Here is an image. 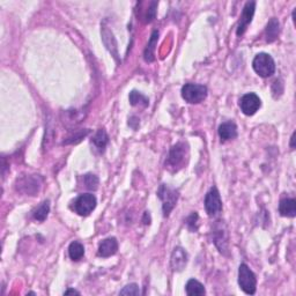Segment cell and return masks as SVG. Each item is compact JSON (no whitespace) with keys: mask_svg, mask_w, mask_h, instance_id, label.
I'll list each match as a JSON object with an SVG mask.
<instances>
[{"mask_svg":"<svg viewBox=\"0 0 296 296\" xmlns=\"http://www.w3.org/2000/svg\"><path fill=\"white\" fill-rule=\"evenodd\" d=\"M189 158L188 145L184 143H178L171 147L170 152L165 161V169L171 173H176L184 167Z\"/></svg>","mask_w":296,"mask_h":296,"instance_id":"cell-1","label":"cell"},{"mask_svg":"<svg viewBox=\"0 0 296 296\" xmlns=\"http://www.w3.org/2000/svg\"><path fill=\"white\" fill-rule=\"evenodd\" d=\"M252 67L259 77L268 78L276 72V63L268 53H258L253 59Z\"/></svg>","mask_w":296,"mask_h":296,"instance_id":"cell-2","label":"cell"},{"mask_svg":"<svg viewBox=\"0 0 296 296\" xmlns=\"http://www.w3.org/2000/svg\"><path fill=\"white\" fill-rule=\"evenodd\" d=\"M238 285L246 294L253 295L257 289V279L255 273L246 264H241L238 268Z\"/></svg>","mask_w":296,"mask_h":296,"instance_id":"cell-3","label":"cell"},{"mask_svg":"<svg viewBox=\"0 0 296 296\" xmlns=\"http://www.w3.org/2000/svg\"><path fill=\"white\" fill-rule=\"evenodd\" d=\"M42 186V180L38 175H26L17 178L15 183V188L19 192L25 193V195L35 196L40 191Z\"/></svg>","mask_w":296,"mask_h":296,"instance_id":"cell-4","label":"cell"},{"mask_svg":"<svg viewBox=\"0 0 296 296\" xmlns=\"http://www.w3.org/2000/svg\"><path fill=\"white\" fill-rule=\"evenodd\" d=\"M182 98L188 103L198 104L207 98V88L204 84L186 83L182 88Z\"/></svg>","mask_w":296,"mask_h":296,"instance_id":"cell-5","label":"cell"},{"mask_svg":"<svg viewBox=\"0 0 296 296\" xmlns=\"http://www.w3.org/2000/svg\"><path fill=\"white\" fill-rule=\"evenodd\" d=\"M158 196L162 200L163 215L169 216V214L174 210V207L176 206L178 196H180L178 195V191L173 188H169L165 184H162L158 191Z\"/></svg>","mask_w":296,"mask_h":296,"instance_id":"cell-6","label":"cell"},{"mask_svg":"<svg viewBox=\"0 0 296 296\" xmlns=\"http://www.w3.org/2000/svg\"><path fill=\"white\" fill-rule=\"evenodd\" d=\"M96 204H98V200H96L94 195L84 193V195H80L75 199L73 210L75 211V213H78L81 216H88L95 210Z\"/></svg>","mask_w":296,"mask_h":296,"instance_id":"cell-7","label":"cell"},{"mask_svg":"<svg viewBox=\"0 0 296 296\" xmlns=\"http://www.w3.org/2000/svg\"><path fill=\"white\" fill-rule=\"evenodd\" d=\"M205 210L208 216H215L222 211V200L216 188H212L205 197Z\"/></svg>","mask_w":296,"mask_h":296,"instance_id":"cell-8","label":"cell"},{"mask_svg":"<svg viewBox=\"0 0 296 296\" xmlns=\"http://www.w3.org/2000/svg\"><path fill=\"white\" fill-rule=\"evenodd\" d=\"M262 105V101L259 96L255 93H247L244 94L240 99V108L242 113L247 116H253L259 110Z\"/></svg>","mask_w":296,"mask_h":296,"instance_id":"cell-9","label":"cell"},{"mask_svg":"<svg viewBox=\"0 0 296 296\" xmlns=\"http://www.w3.org/2000/svg\"><path fill=\"white\" fill-rule=\"evenodd\" d=\"M255 10H256V1H247L246 6H244L242 15H241L240 22H238L236 34L237 36H242L246 30L247 29L250 23H251L253 15H255Z\"/></svg>","mask_w":296,"mask_h":296,"instance_id":"cell-10","label":"cell"},{"mask_svg":"<svg viewBox=\"0 0 296 296\" xmlns=\"http://www.w3.org/2000/svg\"><path fill=\"white\" fill-rule=\"evenodd\" d=\"M171 267L174 271L181 272L185 268L188 264V253L183 247H175L173 253H171Z\"/></svg>","mask_w":296,"mask_h":296,"instance_id":"cell-11","label":"cell"},{"mask_svg":"<svg viewBox=\"0 0 296 296\" xmlns=\"http://www.w3.org/2000/svg\"><path fill=\"white\" fill-rule=\"evenodd\" d=\"M220 223L214 227L213 232H214V237L213 241L215 243V246L217 247V249L220 250V252H225L228 247V236H227V231L223 229L225 225L221 223V221H219Z\"/></svg>","mask_w":296,"mask_h":296,"instance_id":"cell-12","label":"cell"},{"mask_svg":"<svg viewBox=\"0 0 296 296\" xmlns=\"http://www.w3.org/2000/svg\"><path fill=\"white\" fill-rule=\"evenodd\" d=\"M118 251V242L115 237H109L102 241L99 246V256L108 258Z\"/></svg>","mask_w":296,"mask_h":296,"instance_id":"cell-13","label":"cell"},{"mask_svg":"<svg viewBox=\"0 0 296 296\" xmlns=\"http://www.w3.org/2000/svg\"><path fill=\"white\" fill-rule=\"evenodd\" d=\"M219 135L221 141L232 140L237 137V126L232 122H226L219 126Z\"/></svg>","mask_w":296,"mask_h":296,"instance_id":"cell-14","label":"cell"},{"mask_svg":"<svg viewBox=\"0 0 296 296\" xmlns=\"http://www.w3.org/2000/svg\"><path fill=\"white\" fill-rule=\"evenodd\" d=\"M280 34V22L279 20L276 19V17H272V19L268 21L266 29H265V40L268 43H272L278 38V36Z\"/></svg>","mask_w":296,"mask_h":296,"instance_id":"cell-15","label":"cell"},{"mask_svg":"<svg viewBox=\"0 0 296 296\" xmlns=\"http://www.w3.org/2000/svg\"><path fill=\"white\" fill-rule=\"evenodd\" d=\"M279 212L282 216L295 217L296 215V201L293 198L282 199L279 204Z\"/></svg>","mask_w":296,"mask_h":296,"instance_id":"cell-16","label":"cell"},{"mask_svg":"<svg viewBox=\"0 0 296 296\" xmlns=\"http://www.w3.org/2000/svg\"><path fill=\"white\" fill-rule=\"evenodd\" d=\"M185 291L186 294L189 296H200L206 294V291H205V287L202 283H200L198 280L195 279H190L188 283L185 286Z\"/></svg>","mask_w":296,"mask_h":296,"instance_id":"cell-17","label":"cell"},{"mask_svg":"<svg viewBox=\"0 0 296 296\" xmlns=\"http://www.w3.org/2000/svg\"><path fill=\"white\" fill-rule=\"evenodd\" d=\"M68 256L72 261L78 262L84 256V247L78 241H74L68 247Z\"/></svg>","mask_w":296,"mask_h":296,"instance_id":"cell-18","label":"cell"},{"mask_svg":"<svg viewBox=\"0 0 296 296\" xmlns=\"http://www.w3.org/2000/svg\"><path fill=\"white\" fill-rule=\"evenodd\" d=\"M49 212H50V201L45 200L42 202L40 206H37L34 211H33V216H34V219L37 220V221L43 222L48 217V215H49Z\"/></svg>","mask_w":296,"mask_h":296,"instance_id":"cell-19","label":"cell"},{"mask_svg":"<svg viewBox=\"0 0 296 296\" xmlns=\"http://www.w3.org/2000/svg\"><path fill=\"white\" fill-rule=\"evenodd\" d=\"M159 40V32H153L152 36H150V40L149 42H148L147 44V48L146 50H145V60L148 63L153 62L154 60V51H155V45H156V42H158Z\"/></svg>","mask_w":296,"mask_h":296,"instance_id":"cell-20","label":"cell"},{"mask_svg":"<svg viewBox=\"0 0 296 296\" xmlns=\"http://www.w3.org/2000/svg\"><path fill=\"white\" fill-rule=\"evenodd\" d=\"M130 103L133 107H148L149 104V99H148L147 96H145L141 94V93L137 92V90H132L130 93L129 96Z\"/></svg>","mask_w":296,"mask_h":296,"instance_id":"cell-21","label":"cell"},{"mask_svg":"<svg viewBox=\"0 0 296 296\" xmlns=\"http://www.w3.org/2000/svg\"><path fill=\"white\" fill-rule=\"evenodd\" d=\"M109 143V137L108 133L105 132L104 129H99L98 132H96L94 138H93V144L95 145L98 149L103 152L104 148L107 147V145Z\"/></svg>","mask_w":296,"mask_h":296,"instance_id":"cell-22","label":"cell"},{"mask_svg":"<svg viewBox=\"0 0 296 296\" xmlns=\"http://www.w3.org/2000/svg\"><path fill=\"white\" fill-rule=\"evenodd\" d=\"M89 130H79V131H77L75 133H73L72 135H69L67 138V140H65L64 145H69V144H78L80 143L81 140H82L83 138H86L87 135L89 133Z\"/></svg>","mask_w":296,"mask_h":296,"instance_id":"cell-23","label":"cell"},{"mask_svg":"<svg viewBox=\"0 0 296 296\" xmlns=\"http://www.w3.org/2000/svg\"><path fill=\"white\" fill-rule=\"evenodd\" d=\"M83 184L87 189L89 190H98L99 188V178L95 175L88 174L83 176Z\"/></svg>","mask_w":296,"mask_h":296,"instance_id":"cell-24","label":"cell"},{"mask_svg":"<svg viewBox=\"0 0 296 296\" xmlns=\"http://www.w3.org/2000/svg\"><path fill=\"white\" fill-rule=\"evenodd\" d=\"M140 288H139V286L137 283H130V285L125 286L122 291L119 292L120 295H140Z\"/></svg>","mask_w":296,"mask_h":296,"instance_id":"cell-25","label":"cell"},{"mask_svg":"<svg viewBox=\"0 0 296 296\" xmlns=\"http://www.w3.org/2000/svg\"><path fill=\"white\" fill-rule=\"evenodd\" d=\"M156 6H158V2L153 1L152 4H150V7L148 8L146 14H145L144 19H145V22L149 23L152 22V21L155 19V15H156Z\"/></svg>","mask_w":296,"mask_h":296,"instance_id":"cell-26","label":"cell"},{"mask_svg":"<svg viewBox=\"0 0 296 296\" xmlns=\"http://www.w3.org/2000/svg\"><path fill=\"white\" fill-rule=\"evenodd\" d=\"M197 220H198V215H197V213H192L191 215L189 216V219H188V226L190 227V229H191L192 231H196L197 230V226H195V225H197Z\"/></svg>","mask_w":296,"mask_h":296,"instance_id":"cell-27","label":"cell"},{"mask_svg":"<svg viewBox=\"0 0 296 296\" xmlns=\"http://www.w3.org/2000/svg\"><path fill=\"white\" fill-rule=\"evenodd\" d=\"M65 295H68V294H77V295H80V293L78 291H75V289H68V291H66L64 293Z\"/></svg>","mask_w":296,"mask_h":296,"instance_id":"cell-28","label":"cell"},{"mask_svg":"<svg viewBox=\"0 0 296 296\" xmlns=\"http://www.w3.org/2000/svg\"><path fill=\"white\" fill-rule=\"evenodd\" d=\"M294 141H295V133H293L292 138H291V147H292V149H294V148H295Z\"/></svg>","mask_w":296,"mask_h":296,"instance_id":"cell-29","label":"cell"}]
</instances>
